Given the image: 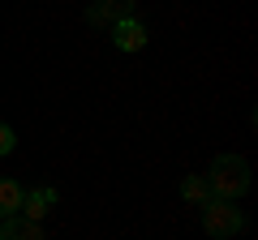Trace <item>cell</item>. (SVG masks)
<instances>
[{"instance_id": "cell-1", "label": "cell", "mask_w": 258, "mask_h": 240, "mask_svg": "<svg viewBox=\"0 0 258 240\" xmlns=\"http://www.w3.org/2000/svg\"><path fill=\"white\" fill-rule=\"evenodd\" d=\"M207 189H211V197H220V202L245 197L249 193V163L241 155H220L211 163V172H207Z\"/></svg>"}, {"instance_id": "cell-2", "label": "cell", "mask_w": 258, "mask_h": 240, "mask_svg": "<svg viewBox=\"0 0 258 240\" xmlns=\"http://www.w3.org/2000/svg\"><path fill=\"white\" fill-rule=\"evenodd\" d=\"M203 231H207V236H215V240H232L237 231H245V214H241L232 202L211 197V202L203 206Z\"/></svg>"}, {"instance_id": "cell-3", "label": "cell", "mask_w": 258, "mask_h": 240, "mask_svg": "<svg viewBox=\"0 0 258 240\" xmlns=\"http://www.w3.org/2000/svg\"><path fill=\"white\" fill-rule=\"evenodd\" d=\"M112 43H116L120 52H142V47L151 43V30L142 26L138 18H120V22H112Z\"/></svg>"}, {"instance_id": "cell-4", "label": "cell", "mask_w": 258, "mask_h": 240, "mask_svg": "<svg viewBox=\"0 0 258 240\" xmlns=\"http://www.w3.org/2000/svg\"><path fill=\"white\" fill-rule=\"evenodd\" d=\"M120 18H134V0H91V9H86L91 26H112Z\"/></svg>"}, {"instance_id": "cell-5", "label": "cell", "mask_w": 258, "mask_h": 240, "mask_svg": "<svg viewBox=\"0 0 258 240\" xmlns=\"http://www.w3.org/2000/svg\"><path fill=\"white\" fill-rule=\"evenodd\" d=\"M56 202H60V193H56V189H26V202H22V219H26V223H39V219H43V214L52 210Z\"/></svg>"}, {"instance_id": "cell-6", "label": "cell", "mask_w": 258, "mask_h": 240, "mask_svg": "<svg viewBox=\"0 0 258 240\" xmlns=\"http://www.w3.org/2000/svg\"><path fill=\"white\" fill-rule=\"evenodd\" d=\"M0 240H47L39 223H26L22 214H9V219H0Z\"/></svg>"}, {"instance_id": "cell-7", "label": "cell", "mask_w": 258, "mask_h": 240, "mask_svg": "<svg viewBox=\"0 0 258 240\" xmlns=\"http://www.w3.org/2000/svg\"><path fill=\"white\" fill-rule=\"evenodd\" d=\"M22 202H26V189H22L13 176H0V219L22 214Z\"/></svg>"}, {"instance_id": "cell-8", "label": "cell", "mask_w": 258, "mask_h": 240, "mask_svg": "<svg viewBox=\"0 0 258 240\" xmlns=\"http://www.w3.org/2000/svg\"><path fill=\"white\" fill-rule=\"evenodd\" d=\"M181 197H185L189 206H207V202H211L207 176H185V180H181Z\"/></svg>"}, {"instance_id": "cell-9", "label": "cell", "mask_w": 258, "mask_h": 240, "mask_svg": "<svg viewBox=\"0 0 258 240\" xmlns=\"http://www.w3.org/2000/svg\"><path fill=\"white\" fill-rule=\"evenodd\" d=\"M13 146H18V133H13L9 125L0 120V159H5V155H13Z\"/></svg>"}]
</instances>
